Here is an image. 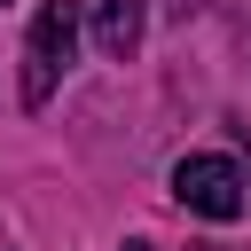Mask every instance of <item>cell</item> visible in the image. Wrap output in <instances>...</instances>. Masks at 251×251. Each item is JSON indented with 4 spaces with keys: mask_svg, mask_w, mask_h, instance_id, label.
I'll return each mask as SVG.
<instances>
[{
    "mask_svg": "<svg viewBox=\"0 0 251 251\" xmlns=\"http://www.w3.org/2000/svg\"><path fill=\"white\" fill-rule=\"evenodd\" d=\"M71 47H78V0H47L31 16V39H24V102L39 110L55 94V78L71 71Z\"/></svg>",
    "mask_w": 251,
    "mask_h": 251,
    "instance_id": "6da1fadb",
    "label": "cell"
},
{
    "mask_svg": "<svg viewBox=\"0 0 251 251\" xmlns=\"http://www.w3.org/2000/svg\"><path fill=\"white\" fill-rule=\"evenodd\" d=\"M173 204L196 212V220H243V204H251L243 165L235 157H180L173 165Z\"/></svg>",
    "mask_w": 251,
    "mask_h": 251,
    "instance_id": "7a4b0ae2",
    "label": "cell"
},
{
    "mask_svg": "<svg viewBox=\"0 0 251 251\" xmlns=\"http://www.w3.org/2000/svg\"><path fill=\"white\" fill-rule=\"evenodd\" d=\"M78 8H86L94 47H102L110 63H126V55L141 47V24H149V8H141V0H78Z\"/></svg>",
    "mask_w": 251,
    "mask_h": 251,
    "instance_id": "3957f363",
    "label": "cell"
},
{
    "mask_svg": "<svg viewBox=\"0 0 251 251\" xmlns=\"http://www.w3.org/2000/svg\"><path fill=\"white\" fill-rule=\"evenodd\" d=\"M165 8H173V16H188V8H196V0H165Z\"/></svg>",
    "mask_w": 251,
    "mask_h": 251,
    "instance_id": "277c9868",
    "label": "cell"
},
{
    "mask_svg": "<svg viewBox=\"0 0 251 251\" xmlns=\"http://www.w3.org/2000/svg\"><path fill=\"white\" fill-rule=\"evenodd\" d=\"M118 251H157V243H118Z\"/></svg>",
    "mask_w": 251,
    "mask_h": 251,
    "instance_id": "5b68a950",
    "label": "cell"
},
{
    "mask_svg": "<svg viewBox=\"0 0 251 251\" xmlns=\"http://www.w3.org/2000/svg\"><path fill=\"white\" fill-rule=\"evenodd\" d=\"M196 251H220V243H196Z\"/></svg>",
    "mask_w": 251,
    "mask_h": 251,
    "instance_id": "8992f818",
    "label": "cell"
}]
</instances>
